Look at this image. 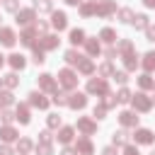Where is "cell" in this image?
Wrapping results in <instances>:
<instances>
[{
  "label": "cell",
  "instance_id": "obj_1",
  "mask_svg": "<svg viewBox=\"0 0 155 155\" xmlns=\"http://www.w3.org/2000/svg\"><path fill=\"white\" fill-rule=\"evenodd\" d=\"M61 82H63L65 87H73V85H75V75H73L70 70H63V73H61Z\"/></svg>",
  "mask_w": 155,
  "mask_h": 155
},
{
  "label": "cell",
  "instance_id": "obj_2",
  "mask_svg": "<svg viewBox=\"0 0 155 155\" xmlns=\"http://www.w3.org/2000/svg\"><path fill=\"white\" fill-rule=\"evenodd\" d=\"M0 41H2L5 46H12V44H15V34H12L10 29H2V31H0Z\"/></svg>",
  "mask_w": 155,
  "mask_h": 155
},
{
  "label": "cell",
  "instance_id": "obj_3",
  "mask_svg": "<svg viewBox=\"0 0 155 155\" xmlns=\"http://www.w3.org/2000/svg\"><path fill=\"white\" fill-rule=\"evenodd\" d=\"M90 92H102V94H107V85H104L102 80H92V82H90Z\"/></svg>",
  "mask_w": 155,
  "mask_h": 155
},
{
  "label": "cell",
  "instance_id": "obj_4",
  "mask_svg": "<svg viewBox=\"0 0 155 155\" xmlns=\"http://www.w3.org/2000/svg\"><path fill=\"white\" fill-rule=\"evenodd\" d=\"M136 140H138V143H150V140H153V133L145 131V128H140V131L136 133Z\"/></svg>",
  "mask_w": 155,
  "mask_h": 155
},
{
  "label": "cell",
  "instance_id": "obj_5",
  "mask_svg": "<svg viewBox=\"0 0 155 155\" xmlns=\"http://www.w3.org/2000/svg\"><path fill=\"white\" fill-rule=\"evenodd\" d=\"M133 104H136L138 109H148V107H150V99H145V94H138V97L133 99Z\"/></svg>",
  "mask_w": 155,
  "mask_h": 155
},
{
  "label": "cell",
  "instance_id": "obj_6",
  "mask_svg": "<svg viewBox=\"0 0 155 155\" xmlns=\"http://www.w3.org/2000/svg\"><path fill=\"white\" fill-rule=\"evenodd\" d=\"M136 121H138V116H133L131 111H124V114H121V124H126V126H133Z\"/></svg>",
  "mask_w": 155,
  "mask_h": 155
},
{
  "label": "cell",
  "instance_id": "obj_7",
  "mask_svg": "<svg viewBox=\"0 0 155 155\" xmlns=\"http://www.w3.org/2000/svg\"><path fill=\"white\" fill-rule=\"evenodd\" d=\"M53 27H58V29L65 27V15H63V12H56V15H53Z\"/></svg>",
  "mask_w": 155,
  "mask_h": 155
},
{
  "label": "cell",
  "instance_id": "obj_8",
  "mask_svg": "<svg viewBox=\"0 0 155 155\" xmlns=\"http://www.w3.org/2000/svg\"><path fill=\"white\" fill-rule=\"evenodd\" d=\"M70 41H73V44H82V41H85V34H82L80 29H75V31H70Z\"/></svg>",
  "mask_w": 155,
  "mask_h": 155
},
{
  "label": "cell",
  "instance_id": "obj_9",
  "mask_svg": "<svg viewBox=\"0 0 155 155\" xmlns=\"http://www.w3.org/2000/svg\"><path fill=\"white\" fill-rule=\"evenodd\" d=\"M10 63H12V68H24V58H22V56H17V53H15V56H10Z\"/></svg>",
  "mask_w": 155,
  "mask_h": 155
},
{
  "label": "cell",
  "instance_id": "obj_10",
  "mask_svg": "<svg viewBox=\"0 0 155 155\" xmlns=\"http://www.w3.org/2000/svg\"><path fill=\"white\" fill-rule=\"evenodd\" d=\"M31 104H34V107H46V99H44L39 92H34V94H31Z\"/></svg>",
  "mask_w": 155,
  "mask_h": 155
},
{
  "label": "cell",
  "instance_id": "obj_11",
  "mask_svg": "<svg viewBox=\"0 0 155 155\" xmlns=\"http://www.w3.org/2000/svg\"><path fill=\"white\" fill-rule=\"evenodd\" d=\"M70 107H85V97H82V94H73Z\"/></svg>",
  "mask_w": 155,
  "mask_h": 155
},
{
  "label": "cell",
  "instance_id": "obj_12",
  "mask_svg": "<svg viewBox=\"0 0 155 155\" xmlns=\"http://www.w3.org/2000/svg\"><path fill=\"white\" fill-rule=\"evenodd\" d=\"M17 119H19L22 124H27V121H29V111H27L24 107H19V109H17Z\"/></svg>",
  "mask_w": 155,
  "mask_h": 155
},
{
  "label": "cell",
  "instance_id": "obj_13",
  "mask_svg": "<svg viewBox=\"0 0 155 155\" xmlns=\"http://www.w3.org/2000/svg\"><path fill=\"white\" fill-rule=\"evenodd\" d=\"M41 85H44L46 90H53V80H51V75H41Z\"/></svg>",
  "mask_w": 155,
  "mask_h": 155
},
{
  "label": "cell",
  "instance_id": "obj_14",
  "mask_svg": "<svg viewBox=\"0 0 155 155\" xmlns=\"http://www.w3.org/2000/svg\"><path fill=\"white\" fill-rule=\"evenodd\" d=\"M58 138H61V140H63V143H68V140H70V138H73V131H70V128H63V131H61V136H58Z\"/></svg>",
  "mask_w": 155,
  "mask_h": 155
},
{
  "label": "cell",
  "instance_id": "obj_15",
  "mask_svg": "<svg viewBox=\"0 0 155 155\" xmlns=\"http://www.w3.org/2000/svg\"><path fill=\"white\" fill-rule=\"evenodd\" d=\"M17 19H19L22 24H27V22L31 19V12H29V10H27V12H19V15H17Z\"/></svg>",
  "mask_w": 155,
  "mask_h": 155
},
{
  "label": "cell",
  "instance_id": "obj_16",
  "mask_svg": "<svg viewBox=\"0 0 155 155\" xmlns=\"http://www.w3.org/2000/svg\"><path fill=\"white\" fill-rule=\"evenodd\" d=\"M65 61H68V63H78V61H80V56H78L75 51H68V53H65Z\"/></svg>",
  "mask_w": 155,
  "mask_h": 155
},
{
  "label": "cell",
  "instance_id": "obj_17",
  "mask_svg": "<svg viewBox=\"0 0 155 155\" xmlns=\"http://www.w3.org/2000/svg\"><path fill=\"white\" fill-rule=\"evenodd\" d=\"M0 136H2L5 140H12V138H15V131H12V128H2V131H0Z\"/></svg>",
  "mask_w": 155,
  "mask_h": 155
},
{
  "label": "cell",
  "instance_id": "obj_18",
  "mask_svg": "<svg viewBox=\"0 0 155 155\" xmlns=\"http://www.w3.org/2000/svg\"><path fill=\"white\" fill-rule=\"evenodd\" d=\"M78 150H82V153H90V150H92V145H90L87 140H80V143H78Z\"/></svg>",
  "mask_w": 155,
  "mask_h": 155
},
{
  "label": "cell",
  "instance_id": "obj_19",
  "mask_svg": "<svg viewBox=\"0 0 155 155\" xmlns=\"http://www.w3.org/2000/svg\"><path fill=\"white\" fill-rule=\"evenodd\" d=\"M153 65H155V53H148V56H145V68L150 70Z\"/></svg>",
  "mask_w": 155,
  "mask_h": 155
},
{
  "label": "cell",
  "instance_id": "obj_20",
  "mask_svg": "<svg viewBox=\"0 0 155 155\" xmlns=\"http://www.w3.org/2000/svg\"><path fill=\"white\" fill-rule=\"evenodd\" d=\"M145 19H148V17H145V15H138V17H136V19H133V22H136V27H145V24H148V22H145Z\"/></svg>",
  "mask_w": 155,
  "mask_h": 155
},
{
  "label": "cell",
  "instance_id": "obj_21",
  "mask_svg": "<svg viewBox=\"0 0 155 155\" xmlns=\"http://www.w3.org/2000/svg\"><path fill=\"white\" fill-rule=\"evenodd\" d=\"M102 39H104V41H114V31H111V29H104V31H102Z\"/></svg>",
  "mask_w": 155,
  "mask_h": 155
},
{
  "label": "cell",
  "instance_id": "obj_22",
  "mask_svg": "<svg viewBox=\"0 0 155 155\" xmlns=\"http://www.w3.org/2000/svg\"><path fill=\"white\" fill-rule=\"evenodd\" d=\"M87 51H90V53H97V51H99L97 41H87Z\"/></svg>",
  "mask_w": 155,
  "mask_h": 155
},
{
  "label": "cell",
  "instance_id": "obj_23",
  "mask_svg": "<svg viewBox=\"0 0 155 155\" xmlns=\"http://www.w3.org/2000/svg\"><path fill=\"white\" fill-rule=\"evenodd\" d=\"M10 102H12V94L2 92V94H0V104H10Z\"/></svg>",
  "mask_w": 155,
  "mask_h": 155
},
{
  "label": "cell",
  "instance_id": "obj_24",
  "mask_svg": "<svg viewBox=\"0 0 155 155\" xmlns=\"http://www.w3.org/2000/svg\"><path fill=\"white\" fill-rule=\"evenodd\" d=\"M128 99H131V94H128L126 90H121V92H119V102H128Z\"/></svg>",
  "mask_w": 155,
  "mask_h": 155
},
{
  "label": "cell",
  "instance_id": "obj_25",
  "mask_svg": "<svg viewBox=\"0 0 155 155\" xmlns=\"http://www.w3.org/2000/svg\"><path fill=\"white\" fill-rule=\"evenodd\" d=\"M124 140H126V133H124V131H119V133L114 136V143H124Z\"/></svg>",
  "mask_w": 155,
  "mask_h": 155
},
{
  "label": "cell",
  "instance_id": "obj_26",
  "mask_svg": "<svg viewBox=\"0 0 155 155\" xmlns=\"http://www.w3.org/2000/svg\"><path fill=\"white\" fill-rule=\"evenodd\" d=\"M80 128H82V131H87V133H90V131H92V124H90V121H80Z\"/></svg>",
  "mask_w": 155,
  "mask_h": 155
},
{
  "label": "cell",
  "instance_id": "obj_27",
  "mask_svg": "<svg viewBox=\"0 0 155 155\" xmlns=\"http://www.w3.org/2000/svg\"><path fill=\"white\" fill-rule=\"evenodd\" d=\"M34 63H44V53H41V51L34 53Z\"/></svg>",
  "mask_w": 155,
  "mask_h": 155
},
{
  "label": "cell",
  "instance_id": "obj_28",
  "mask_svg": "<svg viewBox=\"0 0 155 155\" xmlns=\"http://www.w3.org/2000/svg\"><path fill=\"white\" fill-rule=\"evenodd\" d=\"M140 85H143V87H150V85H153V80L145 75V78H140Z\"/></svg>",
  "mask_w": 155,
  "mask_h": 155
},
{
  "label": "cell",
  "instance_id": "obj_29",
  "mask_svg": "<svg viewBox=\"0 0 155 155\" xmlns=\"http://www.w3.org/2000/svg\"><path fill=\"white\" fill-rule=\"evenodd\" d=\"M29 148H31V145H29V140H22V143H19V150H22V153H27Z\"/></svg>",
  "mask_w": 155,
  "mask_h": 155
},
{
  "label": "cell",
  "instance_id": "obj_30",
  "mask_svg": "<svg viewBox=\"0 0 155 155\" xmlns=\"http://www.w3.org/2000/svg\"><path fill=\"white\" fill-rule=\"evenodd\" d=\"M5 82L12 87V85H17V78H15V75H7V80H5Z\"/></svg>",
  "mask_w": 155,
  "mask_h": 155
},
{
  "label": "cell",
  "instance_id": "obj_31",
  "mask_svg": "<svg viewBox=\"0 0 155 155\" xmlns=\"http://www.w3.org/2000/svg\"><path fill=\"white\" fill-rule=\"evenodd\" d=\"M39 153H41V155H51V148H48V145H41Z\"/></svg>",
  "mask_w": 155,
  "mask_h": 155
},
{
  "label": "cell",
  "instance_id": "obj_32",
  "mask_svg": "<svg viewBox=\"0 0 155 155\" xmlns=\"http://www.w3.org/2000/svg\"><path fill=\"white\" fill-rule=\"evenodd\" d=\"M116 80L119 82H126V73H116Z\"/></svg>",
  "mask_w": 155,
  "mask_h": 155
},
{
  "label": "cell",
  "instance_id": "obj_33",
  "mask_svg": "<svg viewBox=\"0 0 155 155\" xmlns=\"http://www.w3.org/2000/svg\"><path fill=\"white\" fill-rule=\"evenodd\" d=\"M7 10H17V2L15 0H7Z\"/></svg>",
  "mask_w": 155,
  "mask_h": 155
},
{
  "label": "cell",
  "instance_id": "obj_34",
  "mask_svg": "<svg viewBox=\"0 0 155 155\" xmlns=\"http://www.w3.org/2000/svg\"><path fill=\"white\" fill-rule=\"evenodd\" d=\"M126 155H138V150H136V148H131V145H128V148H126Z\"/></svg>",
  "mask_w": 155,
  "mask_h": 155
},
{
  "label": "cell",
  "instance_id": "obj_35",
  "mask_svg": "<svg viewBox=\"0 0 155 155\" xmlns=\"http://www.w3.org/2000/svg\"><path fill=\"white\" fill-rule=\"evenodd\" d=\"M0 155H12V150L10 148H0Z\"/></svg>",
  "mask_w": 155,
  "mask_h": 155
},
{
  "label": "cell",
  "instance_id": "obj_36",
  "mask_svg": "<svg viewBox=\"0 0 155 155\" xmlns=\"http://www.w3.org/2000/svg\"><path fill=\"white\" fill-rule=\"evenodd\" d=\"M104 155H116V150H114V148H107V150H104Z\"/></svg>",
  "mask_w": 155,
  "mask_h": 155
},
{
  "label": "cell",
  "instance_id": "obj_37",
  "mask_svg": "<svg viewBox=\"0 0 155 155\" xmlns=\"http://www.w3.org/2000/svg\"><path fill=\"white\" fill-rule=\"evenodd\" d=\"M148 36H150V41H155V29H148Z\"/></svg>",
  "mask_w": 155,
  "mask_h": 155
},
{
  "label": "cell",
  "instance_id": "obj_38",
  "mask_svg": "<svg viewBox=\"0 0 155 155\" xmlns=\"http://www.w3.org/2000/svg\"><path fill=\"white\" fill-rule=\"evenodd\" d=\"M145 5L148 7H155V0H145Z\"/></svg>",
  "mask_w": 155,
  "mask_h": 155
},
{
  "label": "cell",
  "instance_id": "obj_39",
  "mask_svg": "<svg viewBox=\"0 0 155 155\" xmlns=\"http://www.w3.org/2000/svg\"><path fill=\"white\" fill-rule=\"evenodd\" d=\"M65 2H70V5H78V2H80V0H65Z\"/></svg>",
  "mask_w": 155,
  "mask_h": 155
},
{
  "label": "cell",
  "instance_id": "obj_40",
  "mask_svg": "<svg viewBox=\"0 0 155 155\" xmlns=\"http://www.w3.org/2000/svg\"><path fill=\"white\" fill-rule=\"evenodd\" d=\"M63 155H73V150H63Z\"/></svg>",
  "mask_w": 155,
  "mask_h": 155
},
{
  "label": "cell",
  "instance_id": "obj_41",
  "mask_svg": "<svg viewBox=\"0 0 155 155\" xmlns=\"http://www.w3.org/2000/svg\"><path fill=\"white\" fill-rule=\"evenodd\" d=\"M0 65H2V56H0Z\"/></svg>",
  "mask_w": 155,
  "mask_h": 155
},
{
  "label": "cell",
  "instance_id": "obj_42",
  "mask_svg": "<svg viewBox=\"0 0 155 155\" xmlns=\"http://www.w3.org/2000/svg\"><path fill=\"white\" fill-rule=\"evenodd\" d=\"M150 155H155V150H153V153H150Z\"/></svg>",
  "mask_w": 155,
  "mask_h": 155
},
{
  "label": "cell",
  "instance_id": "obj_43",
  "mask_svg": "<svg viewBox=\"0 0 155 155\" xmlns=\"http://www.w3.org/2000/svg\"><path fill=\"white\" fill-rule=\"evenodd\" d=\"M0 82H2V80H0Z\"/></svg>",
  "mask_w": 155,
  "mask_h": 155
}]
</instances>
